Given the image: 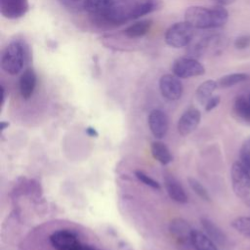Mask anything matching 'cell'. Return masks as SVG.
<instances>
[{"mask_svg":"<svg viewBox=\"0 0 250 250\" xmlns=\"http://www.w3.org/2000/svg\"><path fill=\"white\" fill-rule=\"evenodd\" d=\"M86 250H102V249H98V248H95L91 245H87V249Z\"/></svg>","mask_w":250,"mask_h":250,"instance_id":"cell-32","label":"cell"},{"mask_svg":"<svg viewBox=\"0 0 250 250\" xmlns=\"http://www.w3.org/2000/svg\"><path fill=\"white\" fill-rule=\"evenodd\" d=\"M192 230L190 225L183 218H174L169 223V231L179 242L190 243Z\"/></svg>","mask_w":250,"mask_h":250,"instance_id":"cell-11","label":"cell"},{"mask_svg":"<svg viewBox=\"0 0 250 250\" xmlns=\"http://www.w3.org/2000/svg\"><path fill=\"white\" fill-rule=\"evenodd\" d=\"M147 123L151 134L156 139H162L166 136L169 128V119L163 110L152 109L148 114Z\"/></svg>","mask_w":250,"mask_h":250,"instance_id":"cell-8","label":"cell"},{"mask_svg":"<svg viewBox=\"0 0 250 250\" xmlns=\"http://www.w3.org/2000/svg\"><path fill=\"white\" fill-rule=\"evenodd\" d=\"M190 243L195 250H218L216 243L207 234L198 229L192 230Z\"/></svg>","mask_w":250,"mask_h":250,"instance_id":"cell-17","label":"cell"},{"mask_svg":"<svg viewBox=\"0 0 250 250\" xmlns=\"http://www.w3.org/2000/svg\"><path fill=\"white\" fill-rule=\"evenodd\" d=\"M201 226L206 231L207 235L217 244L224 245L227 240V236L225 232L210 219L208 218H201L200 219Z\"/></svg>","mask_w":250,"mask_h":250,"instance_id":"cell-16","label":"cell"},{"mask_svg":"<svg viewBox=\"0 0 250 250\" xmlns=\"http://www.w3.org/2000/svg\"><path fill=\"white\" fill-rule=\"evenodd\" d=\"M221 102V97L216 95V96H212L208 101L207 103L204 104L205 105V110L206 111H211L212 109H214L215 107L218 106V104H220Z\"/></svg>","mask_w":250,"mask_h":250,"instance_id":"cell-27","label":"cell"},{"mask_svg":"<svg viewBox=\"0 0 250 250\" xmlns=\"http://www.w3.org/2000/svg\"><path fill=\"white\" fill-rule=\"evenodd\" d=\"M9 126V123L8 122H5V121H2L1 122V131H4L6 129V127Z\"/></svg>","mask_w":250,"mask_h":250,"instance_id":"cell-31","label":"cell"},{"mask_svg":"<svg viewBox=\"0 0 250 250\" xmlns=\"http://www.w3.org/2000/svg\"><path fill=\"white\" fill-rule=\"evenodd\" d=\"M230 180L232 190L237 197L245 200L250 196V172L241 162L232 163Z\"/></svg>","mask_w":250,"mask_h":250,"instance_id":"cell-4","label":"cell"},{"mask_svg":"<svg viewBox=\"0 0 250 250\" xmlns=\"http://www.w3.org/2000/svg\"><path fill=\"white\" fill-rule=\"evenodd\" d=\"M86 133H87V135L90 136V137H95V138H97V137L99 136L98 132H97L96 129L93 128V127H87V128H86Z\"/></svg>","mask_w":250,"mask_h":250,"instance_id":"cell-29","label":"cell"},{"mask_svg":"<svg viewBox=\"0 0 250 250\" xmlns=\"http://www.w3.org/2000/svg\"><path fill=\"white\" fill-rule=\"evenodd\" d=\"M50 242L56 250H86L88 244L82 243L75 233L68 229H60L53 232Z\"/></svg>","mask_w":250,"mask_h":250,"instance_id":"cell-6","label":"cell"},{"mask_svg":"<svg viewBox=\"0 0 250 250\" xmlns=\"http://www.w3.org/2000/svg\"><path fill=\"white\" fill-rule=\"evenodd\" d=\"M230 225L238 233L250 238V217H237L231 221Z\"/></svg>","mask_w":250,"mask_h":250,"instance_id":"cell-22","label":"cell"},{"mask_svg":"<svg viewBox=\"0 0 250 250\" xmlns=\"http://www.w3.org/2000/svg\"><path fill=\"white\" fill-rule=\"evenodd\" d=\"M249 100H250V97H249Z\"/></svg>","mask_w":250,"mask_h":250,"instance_id":"cell-35","label":"cell"},{"mask_svg":"<svg viewBox=\"0 0 250 250\" xmlns=\"http://www.w3.org/2000/svg\"><path fill=\"white\" fill-rule=\"evenodd\" d=\"M28 9V0H0L1 15L9 20H16L23 17Z\"/></svg>","mask_w":250,"mask_h":250,"instance_id":"cell-9","label":"cell"},{"mask_svg":"<svg viewBox=\"0 0 250 250\" xmlns=\"http://www.w3.org/2000/svg\"><path fill=\"white\" fill-rule=\"evenodd\" d=\"M245 203H246V205H248V206L250 207V197H247V198L245 199Z\"/></svg>","mask_w":250,"mask_h":250,"instance_id":"cell-33","label":"cell"},{"mask_svg":"<svg viewBox=\"0 0 250 250\" xmlns=\"http://www.w3.org/2000/svg\"><path fill=\"white\" fill-rule=\"evenodd\" d=\"M37 83V76L32 68H26L20 77L19 89L21 96L24 100H28L33 95Z\"/></svg>","mask_w":250,"mask_h":250,"instance_id":"cell-12","label":"cell"},{"mask_svg":"<svg viewBox=\"0 0 250 250\" xmlns=\"http://www.w3.org/2000/svg\"><path fill=\"white\" fill-rule=\"evenodd\" d=\"M125 0H85L83 8L91 15L100 14L110 10Z\"/></svg>","mask_w":250,"mask_h":250,"instance_id":"cell-14","label":"cell"},{"mask_svg":"<svg viewBox=\"0 0 250 250\" xmlns=\"http://www.w3.org/2000/svg\"><path fill=\"white\" fill-rule=\"evenodd\" d=\"M188 183L190 187V188L203 200L207 201V202H210L211 201V197H210V194L208 192V190L206 189V188L198 181L196 180L195 178H192V177H188Z\"/></svg>","mask_w":250,"mask_h":250,"instance_id":"cell-23","label":"cell"},{"mask_svg":"<svg viewBox=\"0 0 250 250\" xmlns=\"http://www.w3.org/2000/svg\"><path fill=\"white\" fill-rule=\"evenodd\" d=\"M150 151L153 158L163 165H167L173 160V156L170 152V149L164 143L160 141L152 142L150 146Z\"/></svg>","mask_w":250,"mask_h":250,"instance_id":"cell-18","label":"cell"},{"mask_svg":"<svg viewBox=\"0 0 250 250\" xmlns=\"http://www.w3.org/2000/svg\"><path fill=\"white\" fill-rule=\"evenodd\" d=\"M249 79V74L244 72H234L222 76L217 82L218 87L220 88H229L241 82H244Z\"/></svg>","mask_w":250,"mask_h":250,"instance_id":"cell-20","label":"cell"},{"mask_svg":"<svg viewBox=\"0 0 250 250\" xmlns=\"http://www.w3.org/2000/svg\"><path fill=\"white\" fill-rule=\"evenodd\" d=\"M135 176L137 177V179L139 181H141L146 186H148V187H150V188H152L154 189H159L160 188L159 183L156 182L155 180H153L152 178H150L148 175H146L143 171H140V170L135 171Z\"/></svg>","mask_w":250,"mask_h":250,"instance_id":"cell-25","label":"cell"},{"mask_svg":"<svg viewBox=\"0 0 250 250\" xmlns=\"http://www.w3.org/2000/svg\"><path fill=\"white\" fill-rule=\"evenodd\" d=\"M233 45L237 50H245L250 46V35L243 34L235 38Z\"/></svg>","mask_w":250,"mask_h":250,"instance_id":"cell-26","label":"cell"},{"mask_svg":"<svg viewBox=\"0 0 250 250\" xmlns=\"http://www.w3.org/2000/svg\"><path fill=\"white\" fill-rule=\"evenodd\" d=\"M152 25L151 20H141L130 25L123 30V35L129 39H137L145 36Z\"/></svg>","mask_w":250,"mask_h":250,"instance_id":"cell-15","label":"cell"},{"mask_svg":"<svg viewBox=\"0 0 250 250\" xmlns=\"http://www.w3.org/2000/svg\"><path fill=\"white\" fill-rule=\"evenodd\" d=\"M229 20V12L224 6L211 8L202 6L188 7L185 12V21L194 29H209L224 26Z\"/></svg>","mask_w":250,"mask_h":250,"instance_id":"cell-1","label":"cell"},{"mask_svg":"<svg viewBox=\"0 0 250 250\" xmlns=\"http://www.w3.org/2000/svg\"><path fill=\"white\" fill-rule=\"evenodd\" d=\"M28 57V50L24 43L18 40L12 41L2 53L1 68L10 75H16L21 72Z\"/></svg>","mask_w":250,"mask_h":250,"instance_id":"cell-2","label":"cell"},{"mask_svg":"<svg viewBox=\"0 0 250 250\" xmlns=\"http://www.w3.org/2000/svg\"><path fill=\"white\" fill-rule=\"evenodd\" d=\"M233 110L237 116L250 122V100L244 96H238L233 103Z\"/></svg>","mask_w":250,"mask_h":250,"instance_id":"cell-21","label":"cell"},{"mask_svg":"<svg viewBox=\"0 0 250 250\" xmlns=\"http://www.w3.org/2000/svg\"><path fill=\"white\" fill-rule=\"evenodd\" d=\"M200 120H201V112L197 108L190 107L187 109L182 114V116L178 121V124H177L178 132L182 136L189 135L197 128V126L200 123Z\"/></svg>","mask_w":250,"mask_h":250,"instance_id":"cell-10","label":"cell"},{"mask_svg":"<svg viewBox=\"0 0 250 250\" xmlns=\"http://www.w3.org/2000/svg\"><path fill=\"white\" fill-rule=\"evenodd\" d=\"M218 88V82L212 79L202 82L195 91L196 100L201 104H205L207 101L213 96L214 91Z\"/></svg>","mask_w":250,"mask_h":250,"instance_id":"cell-19","label":"cell"},{"mask_svg":"<svg viewBox=\"0 0 250 250\" xmlns=\"http://www.w3.org/2000/svg\"><path fill=\"white\" fill-rule=\"evenodd\" d=\"M165 188L168 195L174 201L185 204L188 202V195L181 183L173 176L165 177Z\"/></svg>","mask_w":250,"mask_h":250,"instance_id":"cell-13","label":"cell"},{"mask_svg":"<svg viewBox=\"0 0 250 250\" xmlns=\"http://www.w3.org/2000/svg\"><path fill=\"white\" fill-rule=\"evenodd\" d=\"M1 96H2V100H1V104H3L4 102H5V96H6V93H5V89L3 86H1Z\"/></svg>","mask_w":250,"mask_h":250,"instance_id":"cell-30","label":"cell"},{"mask_svg":"<svg viewBox=\"0 0 250 250\" xmlns=\"http://www.w3.org/2000/svg\"><path fill=\"white\" fill-rule=\"evenodd\" d=\"M212 2H214L216 5H220V6H227V5H230L233 2H235V0H211Z\"/></svg>","mask_w":250,"mask_h":250,"instance_id":"cell-28","label":"cell"},{"mask_svg":"<svg viewBox=\"0 0 250 250\" xmlns=\"http://www.w3.org/2000/svg\"><path fill=\"white\" fill-rule=\"evenodd\" d=\"M71 1H78V0H71ZM85 1V0H84Z\"/></svg>","mask_w":250,"mask_h":250,"instance_id":"cell-34","label":"cell"},{"mask_svg":"<svg viewBox=\"0 0 250 250\" xmlns=\"http://www.w3.org/2000/svg\"><path fill=\"white\" fill-rule=\"evenodd\" d=\"M172 72L179 78H190L200 76L205 73V68L201 62L191 57H183L174 61Z\"/></svg>","mask_w":250,"mask_h":250,"instance_id":"cell-5","label":"cell"},{"mask_svg":"<svg viewBox=\"0 0 250 250\" xmlns=\"http://www.w3.org/2000/svg\"><path fill=\"white\" fill-rule=\"evenodd\" d=\"M194 35V28L187 21L172 24L165 32L164 39L167 45L172 48L180 49L188 46Z\"/></svg>","mask_w":250,"mask_h":250,"instance_id":"cell-3","label":"cell"},{"mask_svg":"<svg viewBox=\"0 0 250 250\" xmlns=\"http://www.w3.org/2000/svg\"><path fill=\"white\" fill-rule=\"evenodd\" d=\"M159 90L166 100L177 101L182 97L184 87L180 78L175 74H164L159 79Z\"/></svg>","mask_w":250,"mask_h":250,"instance_id":"cell-7","label":"cell"},{"mask_svg":"<svg viewBox=\"0 0 250 250\" xmlns=\"http://www.w3.org/2000/svg\"><path fill=\"white\" fill-rule=\"evenodd\" d=\"M240 162L249 170L250 172V136L243 142L240 148Z\"/></svg>","mask_w":250,"mask_h":250,"instance_id":"cell-24","label":"cell"}]
</instances>
